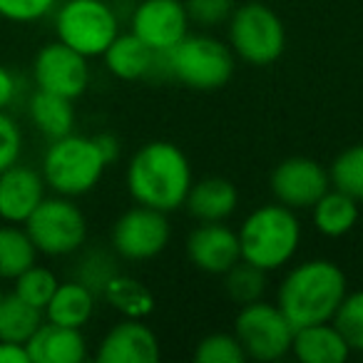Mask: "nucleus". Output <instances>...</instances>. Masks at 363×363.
Returning <instances> with one entry per match:
<instances>
[{
    "mask_svg": "<svg viewBox=\"0 0 363 363\" xmlns=\"http://www.w3.org/2000/svg\"><path fill=\"white\" fill-rule=\"evenodd\" d=\"M192 187V167L187 155L172 142H150L140 147L127 164V189L142 207L169 214L184 207Z\"/></svg>",
    "mask_w": 363,
    "mask_h": 363,
    "instance_id": "f257e3e1",
    "label": "nucleus"
},
{
    "mask_svg": "<svg viewBox=\"0 0 363 363\" xmlns=\"http://www.w3.org/2000/svg\"><path fill=\"white\" fill-rule=\"evenodd\" d=\"M348 294L346 274L328 259L296 264L284 277L277 291V306L286 313L294 328L331 321Z\"/></svg>",
    "mask_w": 363,
    "mask_h": 363,
    "instance_id": "f03ea898",
    "label": "nucleus"
},
{
    "mask_svg": "<svg viewBox=\"0 0 363 363\" xmlns=\"http://www.w3.org/2000/svg\"><path fill=\"white\" fill-rule=\"evenodd\" d=\"M237 234L244 262L264 272H277L296 254L301 242V224L294 209L277 202L254 209Z\"/></svg>",
    "mask_w": 363,
    "mask_h": 363,
    "instance_id": "7ed1b4c3",
    "label": "nucleus"
},
{
    "mask_svg": "<svg viewBox=\"0 0 363 363\" xmlns=\"http://www.w3.org/2000/svg\"><path fill=\"white\" fill-rule=\"evenodd\" d=\"M107 167L110 164L102 157L95 137L70 132L65 137L50 140L43 155L40 174L52 194L75 199L100 184Z\"/></svg>",
    "mask_w": 363,
    "mask_h": 363,
    "instance_id": "20e7f679",
    "label": "nucleus"
},
{
    "mask_svg": "<svg viewBox=\"0 0 363 363\" xmlns=\"http://www.w3.org/2000/svg\"><path fill=\"white\" fill-rule=\"evenodd\" d=\"M162 67L169 77L189 90H219L234 75V52L212 35H184L162 55Z\"/></svg>",
    "mask_w": 363,
    "mask_h": 363,
    "instance_id": "39448f33",
    "label": "nucleus"
},
{
    "mask_svg": "<svg viewBox=\"0 0 363 363\" xmlns=\"http://www.w3.org/2000/svg\"><path fill=\"white\" fill-rule=\"evenodd\" d=\"M52 18L57 40L87 60L102 57L110 43L120 35L117 16L105 0H60Z\"/></svg>",
    "mask_w": 363,
    "mask_h": 363,
    "instance_id": "423d86ee",
    "label": "nucleus"
},
{
    "mask_svg": "<svg viewBox=\"0 0 363 363\" xmlns=\"http://www.w3.org/2000/svg\"><path fill=\"white\" fill-rule=\"evenodd\" d=\"M23 227L35 244L38 254L45 257H70L87 242L85 214L70 197L60 194L43 199Z\"/></svg>",
    "mask_w": 363,
    "mask_h": 363,
    "instance_id": "0eeeda50",
    "label": "nucleus"
},
{
    "mask_svg": "<svg viewBox=\"0 0 363 363\" xmlns=\"http://www.w3.org/2000/svg\"><path fill=\"white\" fill-rule=\"evenodd\" d=\"M229 48L249 65H272L286 48L284 23L264 3H247L234 8L229 18Z\"/></svg>",
    "mask_w": 363,
    "mask_h": 363,
    "instance_id": "6e6552de",
    "label": "nucleus"
},
{
    "mask_svg": "<svg viewBox=\"0 0 363 363\" xmlns=\"http://www.w3.org/2000/svg\"><path fill=\"white\" fill-rule=\"evenodd\" d=\"M294 323L286 313L264 298L239 308L234 321V336L242 343L247 358L254 361H279L286 353H291Z\"/></svg>",
    "mask_w": 363,
    "mask_h": 363,
    "instance_id": "1a4fd4ad",
    "label": "nucleus"
},
{
    "mask_svg": "<svg viewBox=\"0 0 363 363\" xmlns=\"http://www.w3.org/2000/svg\"><path fill=\"white\" fill-rule=\"evenodd\" d=\"M167 214L152 207H132L112 227V249L127 262L155 259L169 242Z\"/></svg>",
    "mask_w": 363,
    "mask_h": 363,
    "instance_id": "9d476101",
    "label": "nucleus"
},
{
    "mask_svg": "<svg viewBox=\"0 0 363 363\" xmlns=\"http://www.w3.org/2000/svg\"><path fill=\"white\" fill-rule=\"evenodd\" d=\"M33 82L38 90L77 100L90 85V65L87 57L67 48L65 43H48L38 50L33 60Z\"/></svg>",
    "mask_w": 363,
    "mask_h": 363,
    "instance_id": "9b49d317",
    "label": "nucleus"
},
{
    "mask_svg": "<svg viewBox=\"0 0 363 363\" xmlns=\"http://www.w3.org/2000/svg\"><path fill=\"white\" fill-rule=\"evenodd\" d=\"M132 33L157 55L169 52L189 33L182 0H142L132 13Z\"/></svg>",
    "mask_w": 363,
    "mask_h": 363,
    "instance_id": "f8f14e48",
    "label": "nucleus"
},
{
    "mask_svg": "<svg viewBox=\"0 0 363 363\" xmlns=\"http://www.w3.org/2000/svg\"><path fill=\"white\" fill-rule=\"evenodd\" d=\"M331 187L328 172L311 157H289L272 172V194L289 209H311Z\"/></svg>",
    "mask_w": 363,
    "mask_h": 363,
    "instance_id": "ddd939ff",
    "label": "nucleus"
},
{
    "mask_svg": "<svg viewBox=\"0 0 363 363\" xmlns=\"http://www.w3.org/2000/svg\"><path fill=\"white\" fill-rule=\"evenodd\" d=\"M48 184L35 167L16 162L0 172V222L26 224L35 207L48 197Z\"/></svg>",
    "mask_w": 363,
    "mask_h": 363,
    "instance_id": "4468645a",
    "label": "nucleus"
},
{
    "mask_svg": "<svg viewBox=\"0 0 363 363\" xmlns=\"http://www.w3.org/2000/svg\"><path fill=\"white\" fill-rule=\"evenodd\" d=\"M95 358L100 363H157L160 341L142 318H125L102 336Z\"/></svg>",
    "mask_w": 363,
    "mask_h": 363,
    "instance_id": "2eb2a0df",
    "label": "nucleus"
},
{
    "mask_svg": "<svg viewBox=\"0 0 363 363\" xmlns=\"http://www.w3.org/2000/svg\"><path fill=\"white\" fill-rule=\"evenodd\" d=\"M187 257L199 272L227 274L242 259L239 234L222 222H202L189 234Z\"/></svg>",
    "mask_w": 363,
    "mask_h": 363,
    "instance_id": "dca6fc26",
    "label": "nucleus"
},
{
    "mask_svg": "<svg viewBox=\"0 0 363 363\" xmlns=\"http://www.w3.org/2000/svg\"><path fill=\"white\" fill-rule=\"evenodd\" d=\"M26 348L30 353V363H82L87 358L82 328L57 326L50 321H43Z\"/></svg>",
    "mask_w": 363,
    "mask_h": 363,
    "instance_id": "f3484780",
    "label": "nucleus"
},
{
    "mask_svg": "<svg viewBox=\"0 0 363 363\" xmlns=\"http://www.w3.org/2000/svg\"><path fill=\"white\" fill-rule=\"evenodd\" d=\"M291 353L301 363H343L351 348L333 321H321L294 331Z\"/></svg>",
    "mask_w": 363,
    "mask_h": 363,
    "instance_id": "a211bd4d",
    "label": "nucleus"
},
{
    "mask_svg": "<svg viewBox=\"0 0 363 363\" xmlns=\"http://www.w3.org/2000/svg\"><path fill=\"white\" fill-rule=\"evenodd\" d=\"M189 214L199 222H227L239 204L237 187L224 177H204L192 182L184 199Z\"/></svg>",
    "mask_w": 363,
    "mask_h": 363,
    "instance_id": "6ab92c4d",
    "label": "nucleus"
},
{
    "mask_svg": "<svg viewBox=\"0 0 363 363\" xmlns=\"http://www.w3.org/2000/svg\"><path fill=\"white\" fill-rule=\"evenodd\" d=\"M102 60L117 80L135 82L155 72L157 52H152L135 33H127L110 43V48L102 52Z\"/></svg>",
    "mask_w": 363,
    "mask_h": 363,
    "instance_id": "aec40b11",
    "label": "nucleus"
},
{
    "mask_svg": "<svg viewBox=\"0 0 363 363\" xmlns=\"http://www.w3.org/2000/svg\"><path fill=\"white\" fill-rule=\"evenodd\" d=\"M95 301L97 294L75 279V281L57 284L55 294L43 313H45V321L57 323V326L82 328L90 323L92 313H95Z\"/></svg>",
    "mask_w": 363,
    "mask_h": 363,
    "instance_id": "412c9836",
    "label": "nucleus"
},
{
    "mask_svg": "<svg viewBox=\"0 0 363 363\" xmlns=\"http://www.w3.org/2000/svg\"><path fill=\"white\" fill-rule=\"evenodd\" d=\"M28 115L30 122L35 125V130L40 135H45L48 140H57L65 137L75 127V107L72 100L62 95H52V92L38 90L28 100Z\"/></svg>",
    "mask_w": 363,
    "mask_h": 363,
    "instance_id": "4be33fe9",
    "label": "nucleus"
},
{
    "mask_svg": "<svg viewBox=\"0 0 363 363\" xmlns=\"http://www.w3.org/2000/svg\"><path fill=\"white\" fill-rule=\"evenodd\" d=\"M311 217H313V227H316L318 234L338 239L356 227L358 202L353 197H348L346 192H341V189L328 187L311 207Z\"/></svg>",
    "mask_w": 363,
    "mask_h": 363,
    "instance_id": "5701e85b",
    "label": "nucleus"
},
{
    "mask_svg": "<svg viewBox=\"0 0 363 363\" xmlns=\"http://www.w3.org/2000/svg\"><path fill=\"white\" fill-rule=\"evenodd\" d=\"M38 262V249L21 224H0V281H13Z\"/></svg>",
    "mask_w": 363,
    "mask_h": 363,
    "instance_id": "b1692460",
    "label": "nucleus"
},
{
    "mask_svg": "<svg viewBox=\"0 0 363 363\" xmlns=\"http://www.w3.org/2000/svg\"><path fill=\"white\" fill-rule=\"evenodd\" d=\"M43 321L45 313L16 294H6L0 301V341L28 343L33 333L43 326Z\"/></svg>",
    "mask_w": 363,
    "mask_h": 363,
    "instance_id": "393cba45",
    "label": "nucleus"
},
{
    "mask_svg": "<svg viewBox=\"0 0 363 363\" xmlns=\"http://www.w3.org/2000/svg\"><path fill=\"white\" fill-rule=\"evenodd\" d=\"M100 296H105L107 303L125 318H145L155 311V296L150 289L137 279L122 277V274H115L105 284Z\"/></svg>",
    "mask_w": 363,
    "mask_h": 363,
    "instance_id": "a878e982",
    "label": "nucleus"
},
{
    "mask_svg": "<svg viewBox=\"0 0 363 363\" xmlns=\"http://www.w3.org/2000/svg\"><path fill=\"white\" fill-rule=\"evenodd\" d=\"M267 274L269 272H264V269L239 259L227 274H222L224 291H227V296L232 298L234 303H239V306L254 303V301H259V298H264V294H267Z\"/></svg>",
    "mask_w": 363,
    "mask_h": 363,
    "instance_id": "bb28decb",
    "label": "nucleus"
},
{
    "mask_svg": "<svg viewBox=\"0 0 363 363\" xmlns=\"http://www.w3.org/2000/svg\"><path fill=\"white\" fill-rule=\"evenodd\" d=\"M57 284L60 281H57L55 272L35 262L30 269H26L21 277L13 279V294L21 296L23 301H28L30 306L45 311L48 301H50L52 294H55Z\"/></svg>",
    "mask_w": 363,
    "mask_h": 363,
    "instance_id": "cd10ccee",
    "label": "nucleus"
},
{
    "mask_svg": "<svg viewBox=\"0 0 363 363\" xmlns=\"http://www.w3.org/2000/svg\"><path fill=\"white\" fill-rule=\"evenodd\" d=\"M331 184L348 197H353L358 204L363 202V145H353L343 150L331 164Z\"/></svg>",
    "mask_w": 363,
    "mask_h": 363,
    "instance_id": "c85d7f7f",
    "label": "nucleus"
},
{
    "mask_svg": "<svg viewBox=\"0 0 363 363\" xmlns=\"http://www.w3.org/2000/svg\"><path fill=\"white\" fill-rule=\"evenodd\" d=\"M331 321L341 331V336L346 338L348 348L363 353V289L346 294V298L336 308Z\"/></svg>",
    "mask_w": 363,
    "mask_h": 363,
    "instance_id": "c756f323",
    "label": "nucleus"
},
{
    "mask_svg": "<svg viewBox=\"0 0 363 363\" xmlns=\"http://www.w3.org/2000/svg\"><path fill=\"white\" fill-rule=\"evenodd\" d=\"M194 361L197 363H242L247 361L242 343L234 333H212L204 336L194 348Z\"/></svg>",
    "mask_w": 363,
    "mask_h": 363,
    "instance_id": "7c9ffc66",
    "label": "nucleus"
},
{
    "mask_svg": "<svg viewBox=\"0 0 363 363\" xmlns=\"http://www.w3.org/2000/svg\"><path fill=\"white\" fill-rule=\"evenodd\" d=\"M117 274L115 259L107 257L105 252L95 249V252H87L85 257L77 264V281L85 284L87 289H92L95 294H102L105 284L110 281Z\"/></svg>",
    "mask_w": 363,
    "mask_h": 363,
    "instance_id": "2f4dec72",
    "label": "nucleus"
},
{
    "mask_svg": "<svg viewBox=\"0 0 363 363\" xmlns=\"http://www.w3.org/2000/svg\"><path fill=\"white\" fill-rule=\"evenodd\" d=\"M60 0H0V18L8 23H38L52 16Z\"/></svg>",
    "mask_w": 363,
    "mask_h": 363,
    "instance_id": "473e14b6",
    "label": "nucleus"
},
{
    "mask_svg": "<svg viewBox=\"0 0 363 363\" xmlns=\"http://www.w3.org/2000/svg\"><path fill=\"white\" fill-rule=\"evenodd\" d=\"M189 23L202 28H217L227 23L234 13V0H182Z\"/></svg>",
    "mask_w": 363,
    "mask_h": 363,
    "instance_id": "72a5a7b5",
    "label": "nucleus"
},
{
    "mask_svg": "<svg viewBox=\"0 0 363 363\" xmlns=\"http://www.w3.org/2000/svg\"><path fill=\"white\" fill-rule=\"evenodd\" d=\"M23 157V130L8 110H0V172L21 162Z\"/></svg>",
    "mask_w": 363,
    "mask_h": 363,
    "instance_id": "f704fd0d",
    "label": "nucleus"
},
{
    "mask_svg": "<svg viewBox=\"0 0 363 363\" xmlns=\"http://www.w3.org/2000/svg\"><path fill=\"white\" fill-rule=\"evenodd\" d=\"M21 95V80L11 67L0 65V110H8Z\"/></svg>",
    "mask_w": 363,
    "mask_h": 363,
    "instance_id": "c9c22d12",
    "label": "nucleus"
},
{
    "mask_svg": "<svg viewBox=\"0 0 363 363\" xmlns=\"http://www.w3.org/2000/svg\"><path fill=\"white\" fill-rule=\"evenodd\" d=\"M0 363H30L26 343H11L0 341Z\"/></svg>",
    "mask_w": 363,
    "mask_h": 363,
    "instance_id": "e433bc0d",
    "label": "nucleus"
},
{
    "mask_svg": "<svg viewBox=\"0 0 363 363\" xmlns=\"http://www.w3.org/2000/svg\"><path fill=\"white\" fill-rule=\"evenodd\" d=\"M95 142H97V147H100V152H102V157H105L107 164H112V162L120 157V142H117L112 135H97Z\"/></svg>",
    "mask_w": 363,
    "mask_h": 363,
    "instance_id": "4c0bfd02",
    "label": "nucleus"
},
{
    "mask_svg": "<svg viewBox=\"0 0 363 363\" xmlns=\"http://www.w3.org/2000/svg\"><path fill=\"white\" fill-rule=\"evenodd\" d=\"M3 296H6V291H3V284H0V301H3Z\"/></svg>",
    "mask_w": 363,
    "mask_h": 363,
    "instance_id": "58836bf2",
    "label": "nucleus"
}]
</instances>
